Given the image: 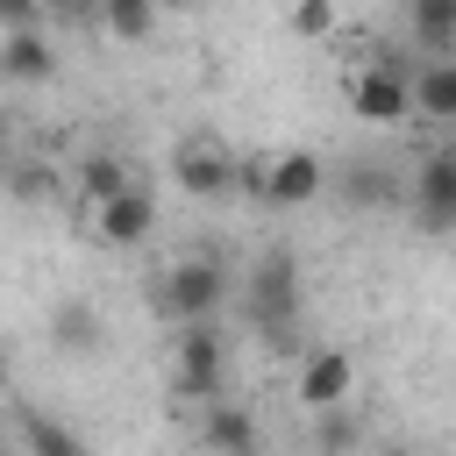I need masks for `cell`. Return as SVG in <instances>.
I'll return each mask as SVG.
<instances>
[{"instance_id": "obj_13", "label": "cell", "mask_w": 456, "mask_h": 456, "mask_svg": "<svg viewBox=\"0 0 456 456\" xmlns=\"http://www.w3.org/2000/svg\"><path fill=\"white\" fill-rule=\"evenodd\" d=\"M406 21L428 57H456V0H406Z\"/></svg>"}, {"instance_id": "obj_7", "label": "cell", "mask_w": 456, "mask_h": 456, "mask_svg": "<svg viewBox=\"0 0 456 456\" xmlns=\"http://www.w3.org/2000/svg\"><path fill=\"white\" fill-rule=\"evenodd\" d=\"M150 228H157V192H150V185H128V192H114L107 207H93V235H100L107 249H135Z\"/></svg>"}, {"instance_id": "obj_21", "label": "cell", "mask_w": 456, "mask_h": 456, "mask_svg": "<svg viewBox=\"0 0 456 456\" xmlns=\"http://www.w3.org/2000/svg\"><path fill=\"white\" fill-rule=\"evenodd\" d=\"M378 456H413V449H378Z\"/></svg>"}, {"instance_id": "obj_3", "label": "cell", "mask_w": 456, "mask_h": 456, "mask_svg": "<svg viewBox=\"0 0 456 456\" xmlns=\"http://www.w3.org/2000/svg\"><path fill=\"white\" fill-rule=\"evenodd\" d=\"M164 378H171V392H178V399L214 406V399L228 392V342H221V328H214V321H200V328H171Z\"/></svg>"}, {"instance_id": "obj_10", "label": "cell", "mask_w": 456, "mask_h": 456, "mask_svg": "<svg viewBox=\"0 0 456 456\" xmlns=\"http://www.w3.org/2000/svg\"><path fill=\"white\" fill-rule=\"evenodd\" d=\"M413 114L456 128V57H420L413 64Z\"/></svg>"}, {"instance_id": "obj_2", "label": "cell", "mask_w": 456, "mask_h": 456, "mask_svg": "<svg viewBox=\"0 0 456 456\" xmlns=\"http://www.w3.org/2000/svg\"><path fill=\"white\" fill-rule=\"evenodd\" d=\"M342 100L370 128H399L413 114V64H399V57H356L342 71Z\"/></svg>"}, {"instance_id": "obj_12", "label": "cell", "mask_w": 456, "mask_h": 456, "mask_svg": "<svg viewBox=\"0 0 456 456\" xmlns=\"http://www.w3.org/2000/svg\"><path fill=\"white\" fill-rule=\"evenodd\" d=\"M207 449H214V456H256V420H249V406L214 399V406H207Z\"/></svg>"}, {"instance_id": "obj_19", "label": "cell", "mask_w": 456, "mask_h": 456, "mask_svg": "<svg viewBox=\"0 0 456 456\" xmlns=\"http://www.w3.org/2000/svg\"><path fill=\"white\" fill-rule=\"evenodd\" d=\"M0 21L7 28H36V0H0Z\"/></svg>"}, {"instance_id": "obj_11", "label": "cell", "mask_w": 456, "mask_h": 456, "mask_svg": "<svg viewBox=\"0 0 456 456\" xmlns=\"http://www.w3.org/2000/svg\"><path fill=\"white\" fill-rule=\"evenodd\" d=\"M299 271H292V256L285 249H271L264 256V271H256V292H249V306H256V321L264 328H278V314H292V299H299V285H292Z\"/></svg>"}, {"instance_id": "obj_18", "label": "cell", "mask_w": 456, "mask_h": 456, "mask_svg": "<svg viewBox=\"0 0 456 456\" xmlns=\"http://www.w3.org/2000/svg\"><path fill=\"white\" fill-rule=\"evenodd\" d=\"M157 14H164L157 0H100V21H107L121 43H142V36L157 28Z\"/></svg>"}, {"instance_id": "obj_16", "label": "cell", "mask_w": 456, "mask_h": 456, "mask_svg": "<svg viewBox=\"0 0 456 456\" xmlns=\"http://www.w3.org/2000/svg\"><path fill=\"white\" fill-rule=\"evenodd\" d=\"M78 185H86V207H107L114 192H128L135 178H128V164L121 157H86L78 164Z\"/></svg>"}, {"instance_id": "obj_14", "label": "cell", "mask_w": 456, "mask_h": 456, "mask_svg": "<svg viewBox=\"0 0 456 456\" xmlns=\"http://www.w3.org/2000/svg\"><path fill=\"white\" fill-rule=\"evenodd\" d=\"M50 342H57L64 356H93V349H100V314L78 306V299L50 306Z\"/></svg>"}, {"instance_id": "obj_6", "label": "cell", "mask_w": 456, "mask_h": 456, "mask_svg": "<svg viewBox=\"0 0 456 456\" xmlns=\"http://www.w3.org/2000/svg\"><path fill=\"white\" fill-rule=\"evenodd\" d=\"M249 185H256L271 207H306V200L328 185V171H321V157H314V150H278L271 164H256V171H249Z\"/></svg>"}, {"instance_id": "obj_9", "label": "cell", "mask_w": 456, "mask_h": 456, "mask_svg": "<svg viewBox=\"0 0 456 456\" xmlns=\"http://www.w3.org/2000/svg\"><path fill=\"white\" fill-rule=\"evenodd\" d=\"M0 71L14 86H50L57 78V57H50L43 28H0Z\"/></svg>"}, {"instance_id": "obj_20", "label": "cell", "mask_w": 456, "mask_h": 456, "mask_svg": "<svg viewBox=\"0 0 456 456\" xmlns=\"http://www.w3.org/2000/svg\"><path fill=\"white\" fill-rule=\"evenodd\" d=\"M157 7H164V14H178V7H192V0H157Z\"/></svg>"}, {"instance_id": "obj_15", "label": "cell", "mask_w": 456, "mask_h": 456, "mask_svg": "<svg viewBox=\"0 0 456 456\" xmlns=\"http://www.w3.org/2000/svg\"><path fill=\"white\" fill-rule=\"evenodd\" d=\"M21 442H28V456H86V442H78L64 420L36 413V406H21Z\"/></svg>"}, {"instance_id": "obj_17", "label": "cell", "mask_w": 456, "mask_h": 456, "mask_svg": "<svg viewBox=\"0 0 456 456\" xmlns=\"http://www.w3.org/2000/svg\"><path fill=\"white\" fill-rule=\"evenodd\" d=\"M285 28L306 36V43H321V36L342 28V0H285Z\"/></svg>"}, {"instance_id": "obj_1", "label": "cell", "mask_w": 456, "mask_h": 456, "mask_svg": "<svg viewBox=\"0 0 456 456\" xmlns=\"http://www.w3.org/2000/svg\"><path fill=\"white\" fill-rule=\"evenodd\" d=\"M221 299H228V271H221L214 256H171V264L150 278V306H157V321H171V328L214 321Z\"/></svg>"}, {"instance_id": "obj_8", "label": "cell", "mask_w": 456, "mask_h": 456, "mask_svg": "<svg viewBox=\"0 0 456 456\" xmlns=\"http://www.w3.org/2000/svg\"><path fill=\"white\" fill-rule=\"evenodd\" d=\"M413 214L428 228H449L456 221V150L420 157V171H413Z\"/></svg>"}, {"instance_id": "obj_4", "label": "cell", "mask_w": 456, "mask_h": 456, "mask_svg": "<svg viewBox=\"0 0 456 456\" xmlns=\"http://www.w3.org/2000/svg\"><path fill=\"white\" fill-rule=\"evenodd\" d=\"M171 185L192 192V200H221V192L242 185V164H235V150L221 135H185L171 150Z\"/></svg>"}, {"instance_id": "obj_5", "label": "cell", "mask_w": 456, "mask_h": 456, "mask_svg": "<svg viewBox=\"0 0 456 456\" xmlns=\"http://www.w3.org/2000/svg\"><path fill=\"white\" fill-rule=\"evenodd\" d=\"M292 399H299L306 413H342V406L356 399V356L335 349V342L306 349V356H299V378H292Z\"/></svg>"}]
</instances>
